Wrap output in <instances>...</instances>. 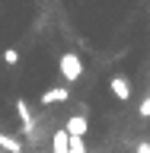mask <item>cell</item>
I'll list each match as a JSON object with an SVG mask.
<instances>
[{
  "instance_id": "obj_4",
  "label": "cell",
  "mask_w": 150,
  "mask_h": 153,
  "mask_svg": "<svg viewBox=\"0 0 150 153\" xmlns=\"http://www.w3.org/2000/svg\"><path fill=\"white\" fill-rule=\"evenodd\" d=\"M109 89H112V96L118 99V102H128V99H131V93H134L131 83H128V76H122V74L109 80Z\"/></svg>"
},
{
  "instance_id": "obj_3",
  "label": "cell",
  "mask_w": 150,
  "mask_h": 153,
  "mask_svg": "<svg viewBox=\"0 0 150 153\" xmlns=\"http://www.w3.org/2000/svg\"><path fill=\"white\" fill-rule=\"evenodd\" d=\"M67 99H70V89H67V86H48V89H42V96H38L42 105H57V102H67Z\"/></svg>"
},
{
  "instance_id": "obj_1",
  "label": "cell",
  "mask_w": 150,
  "mask_h": 153,
  "mask_svg": "<svg viewBox=\"0 0 150 153\" xmlns=\"http://www.w3.org/2000/svg\"><path fill=\"white\" fill-rule=\"evenodd\" d=\"M57 70H61V76H64V83H77L80 76H83V57L74 54V51H67V54H61V61H57Z\"/></svg>"
},
{
  "instance_id": "obj_7",
  "label": "cell",
  "mask_w": 150,
  "mask_h": 153,
  "mask_svg": "<svg viewBox=\"0 0 150 153\" xmlns=\"http://www.w3.org/2000/svg\"><path fill=\"white\" fill-rule=\"evenodd\" d=\"M0 57H3V64H7V67H16L19 64V51H16V48H3V54H0Z\"/></svg>"
},
{
  "instance_id": "obj_9",
  "label": "cell",
  "mask_w": 150,
  "mask_h": 153,
  "mask_svg": "<svg viewBox=\"0 0 150 153\" xmlns=\"http://www.w3.org/2000/svg\"><path fill=\"white\" fill-rule=\"evenodd\" d=\"M137 153H150V140H137Z\"/></svg>"
},
{
  "instance_id": "obj_6",
  "label": "cell",
  "mask_w": 150,
  "mask_h": 153,
  "mask_svg": "<svg viewBox=\"0 0 150 153\" xmlns=\"http://www.w3.org/2000/svg\"><path fill=\"white\" fill-rule=\"evenodd\" d=\"M0 150H7V153H22V143H19L16 137H10V134H0Z\"/></svg>"
},
{
  "instance_id": "obj_5",
  "label": "cell",
  "mask_w": 150,
  "mask_h": 153,
  "mask_svg": "<svg viewBox=\"0 0 150 153\" xmlns=\"http://www.w3.org/2000/svg\"><path fill=\"white\" fill-rule=\"evenodd\" d=\"M16 115H19V121H22V128H32L35 124V115H32V108L26 105V99H16Z\"/></svg>"
},
{
  "instance_id": "obj_2",
  "label": "cell",
  "mask_w": 150,
  "mask_h": 153,
  "mask_svg": "<svg viewBox=\"0 0 150 153\" xmlns=\"http://www.w3.org/2000/svg\"><path fill=\"white\" fill-rule=\"evenodd\" d=\"M64 131L70 140H83L86 131H90V118H86L83 112H74V115H67V124H64Z\"/></svg>"
},
{
  "instance_id": "obj_8",
  "label": "cell",
  "mask_w": 150,
  "mask_h": 153,
  "mask_svg": "<svg viewBox=\"0 0 150 153\" xmlns=\"http://www.w3.org/2000/svg\"><path fill=\"white\" fill-rule=\"evenodd\" d=\"M141 118H150V93H147V99L141 102Z\"/></svg>"
}]
</instances>
